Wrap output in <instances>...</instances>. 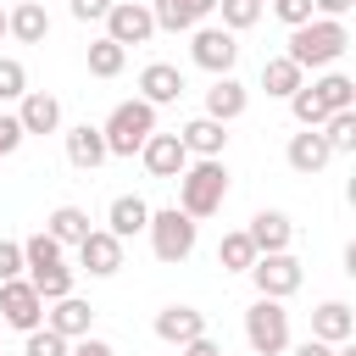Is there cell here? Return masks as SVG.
Wrapping results in <instances>:
<instances>
[{
    "instance_id": "cell-1",
    "label": "cell",
    "mask_w": 356,
    "mask_h": 356,
    "mask_svg": "<svg viewBox=\"0 0 356 356\" xmlns=\"http://www.w3.org/2000/svg\"><path fill=\"white\" fill-rule=\"evenodd\" d=\"M345 50H350V28L345 22H328V17H312V22L289 28V50L284 56L300 72H317V67H334Z\"/></svg>"
},
{
    "instance_id": "cell-2",
    "label": "cell",
    "mask_w": 356,
    "mask_h": 356,
    "mask_svg": "<svg viewBox=\"0 0 356 356\" xmlns=\"http://www.w3.org/2000/svg\"><path fill=\"white\" fill-rule=\"evenodd\" d=\"M172 184H178V211L195 217V222L200 217H217L222 200H228V167L222 161H189Z\"/></svg>"
},
{
    "instance_id": "cell-3",
    "label": "cell",
    "mask_w": 356,
    "mask_h": 356,
    "mask_svg": "<svg viewBox=\"0 0 356 356\" xmlns=\"http://www.w3.org/2000/svg\"><path fill=\"white\" fill-rule=\"evenodd\" d=\"M100 134H106V156H139V145L156 134V106H145L134 95V100L111 106V117L100 122Z\"/></svg>"
},
{
    "instance_id": "cell-4",
    "label": "cell",
    "mask_w": 356,
    "mask_h": 356,
    "mask_svg": "<svg viewBox=\"0 0 356 356\" xmlns=\"http://www.w3.org/2000/svg\"><path fill=\"white\" fill-rule=\"evenodd\" d=\"M150 250H156V261H189L195 256V239H200V222L195 217H184L178 206H161V211H150Z\"/></svg>"
},
{
    "instance_id": "cell-5",
    "label": "cell",
    "mask_w": 356,
    "mask_h": 356,
    "mask_svg": "<svg viewBox=\"0 0 356 356\" xmlns=\"http://www.w3.org/2000/svg\"><path fill=\"white\" fill-rule=\"evenodd\" d=\"M245 345L256 350V356H284L289 350V312H284V300H250L245 306Z\"/></svg>"
},
{
    "instance_id": "cell-6",
    "label": "cell",
    "mask_w": 356,
    "mask_h": 356,
    "mask_svg": "<svg viewBox=\"0 0 356 356\" xmlns=\"http://www.w3.org/2000/svg\"><path fill=\"white\" fill-rule=\"evenodd\" d=\"M189 61H195L200 72H211V78H228L234 61H239V39H234L228 28L200 22V28H189Z\"/></svg>"
},
{
    "instance_id": "cell-7",
    "label": "cell",
    "mask_w": 356,
    "mask_h": 356,
    "mask_svg": "<svg viewBox=\"0 0 356 356\" xmlns=\"http://www.w3.org/2000/svg\"><path fill=\"white\" fill-rule=\"evenodd\" d=\"M250 284H256L261 300H289V295L306 284V273H300V261H295L289 250H278V256H256V261H250Z\"/></svg>"
},
{
    "instance_id": "cell-8",
    "label": "cell",
    "mask_w": 356,
    "mask_h": 356,
    "mask_svg": "<svg viewBox=\"0 0 356 356\" xmlns=\"http://www.w3.org/2000/svg\"><path fill=\"white\" fill-rule=\"evenodd\" d=\"M0 323H6V328H17V334L44 328V300H39V289H33L28 278L0 284Z\"/></svg>"
},
{
    "instance_id": "cell-9",
    "label": "cell",
    "mask_w": 356,
    "mask_h": 356,
    "mask_svg": "<svg viewBox=\"0 0 356 356\" xmlns=\"http://www.w3.org/2000/svg\"><path fill=\"white\" fill-rule=\"evenodd\" d=\"M150 33H156V17H150V6L145 0H117L111 11H106V39L111 44H150Z\"/></svg>"
},
{
    "instance_id": "cell-10",
    "label": "cell",
    "mask_w": 356,
    "mask_h": 356,
    "mask_svg": "<svg viewBox=\"0 0 356 356\" xmlns=\"http://www.w3.org/2000/svg\"><path fill=\"white\" fill-rule=\"evenodd\" d=\"M72 250H78V261H83L89 278H111V273H122V239L106 234V228H89Z\"/></svg>"
},
{
    "instance_id": "cell-11",
    "label": "cell",
    "mask_w": 356,
    "mask_h": 356,
    "mask_svg": "<svg viewBox=\"0 0 356 356\" xmlns=\"http://www.w3.org/2000/svg\"><path fill=\"white\" fill-rule=\"evenodd\" d=\"M139 161H145L150 178H178V172L189 167V150H184L178 134H161V128H156V134L139 145Z\"/></svg>"
},
{
    "instance_id": "cell-12",
    "label": "cell",
    "mask_w": 356,
    "mask_h": 356,
    "mask_svg": "<svg viewBox=\"0 0 356 356\" xmlns=\"http://www.w3.org/2000/svg\"><path fill=\"white\" fill-rule=\"evenodd\" d=\"M44 328L61 334L67 345H72V339H89V328H95V306L78 300V295H61V300L44 306Z\"/></svg>"
},
{
    "instance_id": "cell-13",
    "label": "cell",
    "mask_w": 356,
    "mask_h": 356,
    "mask_svg": "<svg viewBox=\"0 0 356 356\" xmlns=\"http://www.w3.org/2000/svg\"><path fill=\"white\" fill-rule=\"evenodd\" d=\"M200 334H206V312H195V306H161V312H156V339H161V345H178V350H184V345H195Z\"/></svg>"
},
{
    "instance_id": "cell-14",
    "label": "cell",
    "mask_w": 356,
    "mask_h": 356,
    "mask_svg": "<svg viewBox=\"0 0 356 356\" xmlns=\"http://www.w3.org/2000/svg\"><path fill=\"white\" fill-rule=\"evenodd\" d=\"M211 11H217V0H150L156 33H161V28H167V33H189V28H200Z\"/></svg>"
},
{
    "instance_id": "cell-15",
    "label": "cell",
    "mask_w": 356,
    "mask_h": 356,
    "mask_svg": "<svg viewBox=\"0 0 356 356\" xmlns=\"http://www.w3.org/2000/svg\"><path fill=\"white\" fill-rule=\"evenodd\" d=\"M245 106H250V89L228 72V78H211V89H206V111L200 117H211V122H234V117H245Z\"/></svg>"
},
{
    "instance_id": "cell-16",
    "label": "cell",
    "mask_w": 356,
    "mask_h": 356,
    "mask_svg": "<svg viewBox=\"0 0 356 356\" xmlns=\"http://www.w3.org/2000/svg\"><path fill=\"white\" fill-rule=\"evenodd\" d=\"M178 139H184L189 161H222V150H228V128H222V122H211V117L184 122V128H178Z\"/></svg>"
},
{
    "instance_id": "cell-17",
    "label": "cell",
    "mask_w": 356,
    "mask_h": 356,
    "mask_svg": "<svg viewBox=\"0 0 356 356\" xmlns=\"http://www.w3.org/2000/svg\"><path fill=\"white\" fill-rule=\"evenodd\" d=\"M284 161H289L300 178H317V172L334 161V150L323 145V134H317V128H300V134H289V145H284Z\"/></svg>"
},
{
    "instance_id": "cell-18",
    "label": "cell",
    "mask_w": 356,
    "mask_h": 356,
    "mask_svg": "<svg viewBox=\"0 0 356 356\" xmlns=\"http://www.w3.org/2000/svg\"><path fill=\"white\" fill-rule=\"evenodd\" d=\"M61 139H67V161H72L78 172H95V167L106 161V134H100V122H72Z\"/></svg>"
},
{
    "instance_id": "cell-19",
    "label": "cell",
    "mask_w": 356,
    "mask_h": 356,
    "mask_svg": "<svg viewBox=\"0 0 356 356\" xmlns=\"http://www.w3.org/2000/svg\"><path fill=\"white\" fill-rule=\"evenodd\" d=\"M150 228V200L145 195H117L111 206H106V234H117L122 245L134 239V234H145Z\"/></svg>"
},
{
    "instance_id": "cell-20",
    "label": "cell",
    "mask_w": 356,
    "mask_h": 356,
    "mask_svg": "<svg viewBox=\"0 0 356 356\" xmlns=\"http://www.w3.org/2000/svg\"><path fill=\"white\" fill-rule=\"evenodd\" d=\"M184 95V72L172 67V61H150L145 72H139V100L145 106H172Z\"/></svg>"
},
{
    "instance_id": "cell-21",
    "label": "cell",
    "mask_w": 356,
    "mask_h": 356,
    "mask_svg": "<svg viewBox=\"0 0 356 356\" xmlns=\"http://www.w3.org/2000/svg\"><path fill=\"white\" fill-rule=\"evenodd\" d=\"M17 122H22V134H56L61 128V100L44 95V89H28L17 100Z\"/></svg>"
},
{
    "instance_id": "cell-22",
    "label": "cell",
    "mask_w": 356,
    "mask_h": 356,
    "mask_svg": "<svg viewBox=\"0 0 356 356\" xmlns=\"http://www.w3.org/2000/svg\"><path fill=\"white\" fill-rule=\"evenodd\" d=\"M245 234H250L256 256H278V250H289V239H295V222H289L284 211H256Z\"/></svg>"
},
{
    "instance_id": "cell-23",
    "label": "cell",
    "mask_w": 356,
    "mask_h": 356,
    "mask_svg": "<svg viewBox=\"0 0 356 356\" xmlns=\"http://www.w3.org/2000/svg\"><path fill=\"white\" fill-rule=\"evenodd\" d=\"M312 339H323V345L356 339V312H350L345 300H323V306L312 312Z\"/></svg>"
},
{
    "instance_id": "cell-24",
    "label": "cell",
    "mask_w": 356,
    "mask_h": 356,
    "mask_svg": "<svg viewBox=\"0 0 356 356\" xmlns=\"http://www.w3.org/2000/svg\"><path fill=\"white\" fill-rule=\"evenodd\" d=\"M6 33L22 39V44H44V39H50V11H44L39 0H22V6L6 11Z\"/></svg>"
},
{
    "instance_id": "cell-25",
    "label": "cell",
    "mask_w": 356,
    "mask_h": 356,
    "mask_svg": "<svg viewBox=\"0 0 356 356\" xmlns=\"http://www.w3.org/2000/svg\"><path fill=\"white\" fill-rule=\"evenodd\" d=\"M300 83H306V72H300L289 56H267V61H261V89H267L273 100H289Z\"/></svg>"
},
{
    "instance_id": "cell-26",
    "label": "cell",
    "mask_w": 356,
    "mask_h": 356,
    "mask_svg": "<svg viewBox=\"0 0 356 356\" xmlns=\"http://www.w3.org/2000/svg\"><path fill=\"white\" fill-rule=\"evenodd\" d=\"M44 234L67 250V245H78V239L89 234V211H83V206H56V211L44 217Z\"/></svg>"
},
{
    "instance_id": "cell-27",
    "label": "cell",
    "mask_w": 356,
    "mask_h": 356,
    "mask_svg": "<svg viewBox=\"0 0 356 356\" xmlns=\"http://www.w3.org/2000/svg\"><path fill=\"white\" fill-rule=\"evenodd\" d=\"M250 261H256V245H250L245 228H234V234L217 239V267L222 273H250Z\"/></svg>"
},
{
    "instance_id": "cell-28",
    "label": "cell",
    "mask_w": 356,
    "mask_h": 356,
    "mask_svg": "<svg viewBox=\"0 0 356 356\" xmlns=\"http://www.w3.org/2000/svg\"><path fill=\"white\" fill-rule=\"evenodd\" d=\"M312 95H317L328 111H356V83H350L345 72H323V78L312 83Z\"/></svg>"
},
{
    "instance_id": "cell-29",
    "label": "cell",
    "mask_w": 356,
    "mask_h": 356,
    "mask_svg": "<svg viewBox=\"0 0 356 356\" xmlns=\"http://www.w3.org/2000/svg\"><path fill=\"white\" fill-rule=\"evenodd\" d=\"M317 134H323V145H328L334 156H350V150H356V111H328Z\"/></svg>"
},
{
    "instance_id": "cell-30",
    "label": "cell",
    "mask_w": 356,
    "mask_h": 356,
    "mask_svg": "<svg viewBox=\"0 0 356 356\" xmlns=\"http://www.w3.org/2000/svg\"><path fill=\"white\" fill-rule=\"evenodd\" d=\"M28 284H33V289H39V300L50 306V300L72 295V267H67V261H56V267H39V273H28Z\"/></svg>"
},
{
    "instance_id": "cell-31",
    "label": "cell",
    "mask_w": 356,
    "mask_h": 356,
    "mask_svg": "<svg viewBox=\"0 0 356 356\" xmlns=\"http://www.w3.org/2000/svg\"><path fill=\"white\" fill-rule=\"evenodd\" d=\"M122 67H128V50H122V44H111V39L100 33V39L89 44V72H95V78H117Z\"/></svg>"
},
{
    "instance_id": "cell-32",
    "label": "cell",
    "mask_w": 356,
    "mask_h": 356,
    "mask_svg": "<svg viewBox=\"0 0 356 356\" xmlns=\"http://www.w3.org/2000/svg\"><path fill=\"white\" fill-rule=\"evenodd\" d=\"M56 261H61V245H56V239H50L44 228L22 239V273H39V267H56Z\"/></svg>"
},
{
    "instance_id": "cell-33",
    "label": "cell",
    "mask_w": 356,
    "mask_h": 356,
    "mask_svg": "<svg viewBox=\"0 0 356 356\" xmlns=\"http://www.w3.org/2000/svg\"><path fill=\"white\" fill-rule=\"evenodd\" d=\"M217 11H222V28L239 39L245 28H256V22H261V11H267V6H261V0H217Z\"/></svg>"
},
{
    "instance_id": "cell-34",
    "label": "cell",
    "mask_w": 356,
    "mask_h": 356,
    "mask_svg": "<svg viewBox=\"0 0 356 356\" xmlns=\"http://www.w3.org/2000/svg\"><path fill=\"white\" fill-rule=\"evenodd\" d=\"M289 111H295V122H300V128H323V117H328V106L312 95V83H300V89L289 95Z\"/></svg>"
},
{
    "instance_id": "cell-35",
    "label": "cell",
    "mask_w": 356,
    "mask_h": 356,
    "mask_svg": "<svg viewBox=\"0 0 356 356\" xmlns=\"http://www.w3.org/2000/svg\"><path fill=\"white\" fill-rule=\"evenodd\" d=\"M22 95H28V72H22V61L0 56V100H22Z\"/></svg>"
},
{
    "instance_id": "cell-36",
    "label": "cell",
    "mask_w": 356,
    "mask_h": 356,
    "mask_svg": "<svg viewBox=\"0 0 356 356\" xmlns=\"http://www.w3.org/2000/svg\"><path fill=\"white\" fill-rule=\"evenodd\" d=\"M72 345L61 339V334H50V328H33L28 334V345H22V356H67Z\"/></svg>"
},
{
    "instance_id": "cell-37",
    "label": "cell",
    "mask_w": 356,
    "mask_h": 356,
    "mask_svg": "<svg viewBox=\"0 0 356 356\" xmlns=\"http://www.w3.org/2000/svg\"><path fill=\"white\" fill-rule=\"evenodd\" d=\"M273 17H278L284 28H300V22H312L317 11H312V0H273Z\"/></svg>"
},
{
    "instance_id": "cell-38",
    "label": "cell",
    "mask_w": 356,
    "mask_h": 356,
    "mask_svg": "<svg viewBox=\"0 0 356 356\" xmlns=\"http://www.w3.org/2000/svg\"><path fill=\"white\" fill-rule=\"evenodd\" d=\"M22 278V239H0V284Z\"/></svg>"
},
{
    "instance_id": "cell-39",
    "label": "cell",
    "mask_w": 356,
    "mask_h": 356,
    "mask_svg": "<svg viewBox=\"0 0 356 356\" xmlns=\"http://www.w3.org/2000/svg\"><path fill=\"white\" fill-rule=\"evenodd\" d=\"M28 134H22V122H17V111H0V156H11L17 145H22Z\"/></svg>"
},
{
    "instance_id": "cell-40",
    "label": "cell",
    "mask_w": 356,
    "mask_h": 356,
    "mask_svg": "<svg viewBox=\"0 0 356 356\" xmlns=\"http://www.w3.org/2000/svg\"><path fill=\"white\" fill-rule=\"evenodd\" d=\"M111 6H117V0H67V11H72L78 22H106Z\"/></svg>"
},
{
    "instance_id": "cell-41",
    "label": "cell",
    "mask_w": 356,
    "mask_h": 356,
    "mask_svg": "<svg viewBox=\"0 0 356 356\" xmlns=\"http://www.w3.org/2000/svg\"><path fill=\"white\" fill-rule=\"evenodd\" d=\"M67 356H117V350H111L106 339H95V334H89V339H72V350H67Z\"/></svg>"
},
{
    "instance_id": "cell-42",
    "label": "cell",
    "mask_w": 356,
    "mask_h": 356,
    "mask_svg": "<svg viewBox=\"0 0 356 356\" xmlns=\"http://www.w3.org/2000/svg\"><path fill=\"white\" fill-rule=\"evenodd\" d=\"M350 6H356V0H312V11H317V17H328V22H339Z\"/></svg>"
},
{
    "instance_id": "cell-43",
    "label": "cell",
    "mask_w": 356,
    "mask_h": 356,
    "mask_svg": "<svg viewBox=\"0 0 356 356\" xmlns=\"http://www.w3.org/2000/svg\"><path fill=\"white\" fill-rule=\"evenodd\" d=\"M184 356H222V345H217L211 334H200L195 345H184Z\"/></svg>"
},
{
    "instance_id": "cell-44",
    "label": "cell",
    "mask_w": 356,
    "mask_h": 356,
    "mask_svg": "<svg viewBox=\"0 0 356 356\" xmlns=\"http://www.w3.org/2000/svg\"><path fill=\"white\" fill-rule=\"evenodd\" d=\"M295 356H334V345H323V339H300Z\"/></svg>"
},
{
    "instance_id": "cell-45",
    "label": "cell",
    "mask_w": 356,
    "mask_h": 356,
    "mask_svg": "<svg viewBox=\"0 0 356 356\" xmlns=\"http://www.w3.org/2000/svg\"><path fill=\"white\" fill-rule=\"evenodd\" d=\"M334 356H356V345H350V339H345V345H334Z\"/></svg>"
},
{
    "instance_id": "cell-46",
    "label": "cell",
    "mask_w": 356,
    "mask_h": 356,
    "mask_svg": "<svg viewBox=\"0 0 356 356\" xmlns=\"http://www.w3.org/2000/svg\"><path fill=\"white\" fill-rule=\"evenodd\" d=\"M0 39H6V11H0Z\"/></svg>"
},
{
    "instance_id": "cell-47",
    "label": "cell",
    "mask_w": 356,
    "mask_h": 356,
    "mask_svg": "<svg viewBox=\"0 0 356 356\" xmlns=\"http://www.w3.org/2000/svg\"><path fill=\"white\" fill-rule=\"evenodd\" d=\"M0 356H6V350H0Z\"/></svg>"
},
{
    "instance_id": "cell-48",
    "label": "cell",
    "mask_w": 356,
    "mask_h": 356,
    "mask_svg": "<svg viewBox=\"0 0 356 356\" xmlns=\"http://www.w3.org/2000/svg\"><path fill=\"white\" fill-rule=\"evenodd\" d=\"M17 6H22V0H17Z\"/></svg>"
}]
</instances>
